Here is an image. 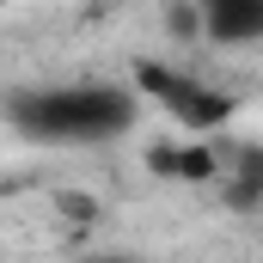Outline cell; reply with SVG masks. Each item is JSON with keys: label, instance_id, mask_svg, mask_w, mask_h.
<instances>
[{"label": "cell", "instance_id": "6da1fadb", "mask_svg": "<svg viewBox=\"0 0 263 263\" xmlns=\"http://www.w3.org/2000/svg\"><path fill=\"white\" fill-rule=\"evenodd\" d=\"M141 92L129 86H31L6 98V123L43 147H98L135 129Z\"/></svg>", "mask_w": 263, "mask_h": 263}, {"label": "cell", "instance_id": "3957f363", "mask_svg": "<svg viewBox=\"0 0 263 263\" xmlns=\"http://www.w3.org/2000/svg\"><path fill=\"white\" fill-rule=\"evenodd\" d=\"M202 37L220 49H251L263 43V0H196Z\"/></svg>", "mask_w": 263, "mask_h": 263}, {"label": "cell", "instance_id": "277c9868", "mask_svg": "<svg viewBox=\"0 0 263 263\" xmlns=\"http://www.w3.org/2000/svg\"><path fill=\"white\" fill-rule=\"evenodd\" d=\"M0 6H12V0H0Z\"/></svg>", "mask_w": 263, "mask_h": 263}, {"label": "cell", "instance_id": "7a4b0ae2", "mask_svg": "<svg viewBox=\"0 0 263 263\" xmlns=\"http://www.w3.org/2000/svg\"><path fill=\"white\" fill-rule=\"evenodd\" d=\"M135 92L147 104H159L165 117H178L184 129H220L233 117V98L227 92L202 86L190 73H172V67H159V62H135Z\"/></svg>", "mask_w": 263, "mask_h": 263}]
</instances>
